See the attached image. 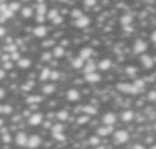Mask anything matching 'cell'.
<instances>
[{"instance_id":"obj_16","label":"cell","mask_w":156,"mask_h":149,"mask_svg":"<svg viewBox=\"0 0 156 149\" xmlns=\"http://www.w3.org/2000/svg\"><path fill=\"white\" fill-rule=\"evenodd\" d=\"M82 111L87 115H96L97 114V110L96 107L91 105H86L82 107Z\"/></svg>"},{"instance_id":"obj_12","label":"cell","mask_w":156,"mask_h":149,"mask_svg":"<svg viewBox=\"0 0 156 149\" xmlns=\"http://www.w3.org/2000/svg\"><path fill=\"white\" fill-rule=\"evenodd\" d=\"M33 33H34V36L37 37H44L47 35L48 33V30H47L46 27L44 25H39V26L35 27L33 30Z\"/></svg>"},{"instance_id":"obj_55","label":"cell","mask_w":156,"mask_h":149,"mask_svg":"<svg viewBox=\"0 0 156 149\" xmlns=\"http://www.w3.org/2000/svg\"><path fill=\"white\" fill-rule=\"evenodd\" d=\"M5 95H6L5 90L3 88H0V99H2L5 97Z\"/></svg>"},{"instance_id":"obj_18","label":"cell","mask_w":156,"mask_h":149,"mask_svg":"<svg viewBox=\"0 0 156 149\" xmlns=\"http://www.w3.org/2000/svg\"><path fill=\"white\" fill-rule=\"evenodd\" d=\"M96 69H97V65L93 61H89L87 64L84 66V68H83V72L85 74L93 72L96 71Z\"/></svg>"},{"instance_id":"obj_23","label":"cell","mask_w":156,"mask_h":149,"mask_svg":"<svg viewBox=\"0 0 156 149\" xmlns=\"http://www.w3.org/2000/svg\"><path fill=\"white\" fill-rule=\"evenodd\" d=\"M50 74H51L50 69L48 67L44 68V69L41 70V73H40V76H39L40 80L45 82V81H46V80H48L49 78H50Z\"/></svg>"},{"instance_id":"obj_3","label":"cell","mask_w":156,"mask_h":149,"mask_svg":"<svg viewBox=\"0 0 156 149\" xmlns=\"http://www.w3.org/2000/svg\"><path fill=\"white\" fill-rule=\"evenodd\" d=\"M148 48L147 43L141 39H138L135 41L133 46V52L135 54H142L144 52L146 51Z\"/></svg>"},{"instance_id":"obj_19","label":"cell","mask_w":156,"mask_h":149,"mask_svg":"<svg viewBox=\"0 0 156 149\" xmlns=\"http://www.w3.org/2000/svg\"><path fill=\"white\" fill-rule=\"evenodd\" d=\"M134 118V112L133 110H126L122 114V119L124 122H130Z\"/></svg>"},{"instance_id":"obj_7","label":"cell","mask_w":156,"mask_h":149,"mask_svg":"<svg viewBox=\"0 0 156 149\" xmlns=\"http://www.w3.org/2000/svg\"><path fill=\"white\" fill-rule=\"evenodd\" d=\"M28 138L27 135L23 132H20L15 136V142L18 146H25L27 145L28 142Z\"/></svg>"},{"instance_id":"obj_35","label":"cell","mask_w":156,"mask_h":149,"mask_svg":"<svg viewBox=\"0 0 156 149\" xmlns=\"http://www.w3.org/2000/svg\"><path fill=\"white\" fill-rule=\"evenodd\" d=\"M52 136L54 137V139H56L57 141H59V142H64L66 139V136L64 135L63 132L54 133V134H52Z\"/></svg>"},{"instance_id":"obj_21","label":"cell","mask_w":156,"mask_h":149,"mask_svg":"<svg viewBox=\"0 0 156 149\" xmlns=\"http://www.w3.org/2000/svg\"><path fill=\"white\" fill-rule=\"evenodd\" d=\"M31 65V61L27 58L20 59L18 61V66L22 69H28Z\"/></svg>"},{"instance_id":"obj_39","label":"cell","mask_w":156,"mask_h":149,"mask_svg":"<svg viewBox=\"0 0 156 149\" xmlns=\"http://www.w3.org/2000/svg\"><path fill=\"white\" fill-rule=\"evenodd\" d=\"M52 58V54L50 52H45L41 56V59L45 62H48L50 61Z\"/></svg>"},{"instance_id":"obj_53","label":"cell","mask_w":156,"mask_h":149,"mask_svg":"<svg viewBox=\"0 0 156 149\" xmlns=\"http://www.w3.org/2000/svg\"><path fill=\"white\" fill-rule=\"evenodd\" d=\"M22 88L24 90H29L31 88H32V85H31L30 84H29H29H25V85H23Z\"/></svg>"},{"instance_id":"obj_60","label":"cell","mask_w":156,"mask_h":149,"mask_svg":"<svg viewBox=\"0 0 156 149\" xmlns=\"http://www.w3.org/2000/svg\"><path fill=\"white\" fill-rule=\"evenodd\" d=\"M3 123H4L3 119H0V127H1V126H2V125H3Z\"/></svg>"},{"instance_id":"obj_50","label":"cell","mask_w":156,"mask_h":149,"mask_svg":"<svg viewBox=\"0 0 156 149\" xmlns=\"http://www.w3.org/2000/svg\"><path fill=\"white\" fill-rule=\"evenodd\" d=\"M1 59H2V62H8V61H9L11 59V56L9 55V54H8V53H5V54H3V55L2 56Z\"/></svg>"},{"instance_id":"obj_13","label":"cell","mask_w":156,"mask_h":149,"mask_svg":"<svg viewBox=\"0 0 156 149\" xmlns=\"http://www.w3.org/2000/svg\"><path fill=\"white\" fill-rule=\"evenodd\" d=\"M43 120V116L41 114H34L29 118V122L31 126H38Z\"/></svg>"},{"instance_id":"obj_34","label":"cell","mask_w":156,"mask_h":149,"mask_svg":"<svg viewBox=\"0 0 156 149\" xmlns=\"http://www.w3.org/2000/svg\"><path fill=\"white\" fill-rule=\"evenodd\" d=\"M47 12V7L44 3H41L37 6L38 14H45Z\"/></svg>"},{"instance_id":"obj_11","label":"cell","mask_w":156,"mask_h":149,"mask_svg":"<svg viewBox=\"0 0 156 149\" xmlns=\"http://www.w3.org/2000/svg\"><path fill=\"white\" fill-rule=\"evenodd\" d=\"M67 98L68 99V101L74 102L77 101L81 98V94H80L79 91L74 88H71L67 91Z\"/></svg>"},{"instance_id":"obj_2","label":"cell","mask_w":156,"mask_h":149,"mask_svg":"<svg viewBox=\"0 0 156 149\" xmlns=\"http://www.w3.org/2000/svg\"><path fill=\"white\" fill-rule=\"evenodd\" d=\"M114 138L116 142L119 144H122L127 142L129 138V132L126 130H117L114 133Z\"/></svg>"},{"instance_id":"obj_33","label":"cell","mask_w":156,"mask_h":149,"mask_svg":"<svg viewBox=\"0 0 156 149\" xmlns=\"http://www.w3.org/2000/svg\"><path fill=\"white\" fill-rule=\"evenodd\" d=\"M59 15V13H58V11L55 9H52L48 13V18L50 20H53L54 18H56L57 16Z\"/></svg>"},{"instance_id":"obj_28","label":"cell","mask_w":156,"mask_h":149,"mask_svg":"<svg viewBox=\"0 0 156 149\" xmlns=\"http://www.w3.org/2000/svg\"><path fill=\"white\" fill-rule=\"evenodd\" d=\"M33 14V10L30 7H25L22 10V15L25 18H31Z\"/></svg>"},{"instance_id":"obj_36","label":"cell","mask_w":156,"mask_h":149,"mask_svg":"<svg viewBox=\"0 0 156 149\" xmlns=\"http://www.w3.org/2000/svg\"><path fill=\"white\" fill-rule=\"evenodd\" d=\"M61 77V74L57 70H54V71H51V74H50V78L52 81H57Z\"/></svg>"},{"instance_id":"obj_54","label":"cell","mask_w":156,"mask_h":149,"mask_svg":"<svg viewBox=\"0 0 156 149\" xmlns=\"http://www.w3.org/2000/svg\"><path fill=\"white\" fill-rule=\"evenodd\" d=\"M6 29L4 28L3 27H0V37H3V36L6 34Z\"/></svg>"},{"instance_id":"obj_20","label":"cell","mask_w":156,"mask_h":149,"mask_svg":"<svg viewBox=\"0 0 156 149\" xmlns=\"http://www.w3.org/2000/svg\"><path fill=\"white\" fill-rule=\"evenodd\" d=\"M56 87L55 85H53V84H48V85H45L43 88H42V91L45 94H51L55 91Z\"/></svg>"},{"instance_id":"obj_14","label":"cell","mask_w":156,"mask_h":149,"mask_svg":"<svg viewBox=\"0 0 156 149\" xmlns=\"http://www.w3.org/2000/svg\"><path fill=\"white\" fill-rule=\"evenodd\" d=\"M93 50L92 48L86 46V47L83 48L82 50L80 51V56L83 59H88L91 57V56L93 55Z\"/></svg>"},{"instance_id":"obj_29","label":"cell","mask_w":156,"mask_h":149,"mask_svg":"<svg viewBox=\"0 0 156 149\" xmlns=\"http://www.w3.org/2000/svg\"><path fill=\"white\" fill-rule=\"evenodd\" d=\"M90 116H89V115H87V114H86V115H82L77 118V122L80 125L86 124V122H88L90 121Z\"/></svg>"},{"instance_id":"obj_31","label":"cell","mask_w":156,"mask_h":149,"mask_svg":"<svg viewBox=\"0 0 156 149\" xmlns=\"http://www.w3.org/2000/svg\"><path fill=\"white\" fill-rule=\"evenodd\" d=\"M4 50H6V52H8V53H14V52L17 51V50H18V47H17L16 45L13 44V43H9V44H8L7 46H6L5 47H4Z\"/></svg>"},{"instance_id":"obj_48","label":"cell","mask_w":156,"mask_h":149,"mask_svg":"<svg viewBox=\"0 0 156 149\" xmlns=\"http://www.w3.org/2000/svg\"><path fill=\"white\" fill-rule=\"evenodd\" d=\"M45 20H46V18H45V14H38L37 17H36V21L39 24L44 23L45 21Z\"/></svg>"},{"instance_id":"obj_26","label":"cell","mask_w":156,"mask_h":149,"mask_svg":"<svg viewBox=\"0 0 156 149\" xmlns=\"http://www.w3.org/2000/svg\"><path fill=\"white\" fill-rule=\"evenodd\" d=\"M57 117L60 121H66L69 118V113L67 110H61L57 113Z\"/></svg>"},{"instance_id":"obj_61","label":"cell","mask_w":156,"mask_h":149,"mask_svg":"<svg viewBox=\"0 0 156 149\" xmlns=\"http://www.w3.org/2000/svg\"><path fill=\"white\" fill-rule=\"evenodd\" d=\"M2 105H0V114H2Z\"/></svg>"},{"instance_id":"obj_32","label":"cell","mask_w":156,"mask_h":149,"mask_svg":"<svg viewBox=\"0 0 156 149\" xmlns=\"http://www.w3.org/2000/svg\"><path fill=\"white\" fill-rule=\"evenodd\" d=\"M70 15H71L72 18L77 19V18H79L80 17H81V16L83 15V14L82 11H81V9H74V10H72L71 13H70Z\"/></svg>"},{"instance_id":"obj_8","label":"cell","mask_w":156,"mask_h":149,"mask_svg":"<svg viewBox=\"0 0 156 149\" xmlns=\"http://www.w3.org/2000/svg\"><path fill=\"white\" fill-rule=\"evenodd\" d=\"M103 122L105 125H113L116 122V116L113 113L108 112L103 117Z\"/></svg>"},{"instance_id":"obj_58","label":"cell","mask_w":156,"mask_h":149,"mask_svg":"<svg viewBox=\"0 0 156 149\" xmlns=\"http://www.w3.org/2000/svg\"><path fill=\"white\" fill-rule=\"evenodd\" d=\"M51 126V123L50 121H46V122L44 123V127L45 128V129H48V128H50Z\"/></svg>"},{"instance_id":"obj_42","label":"cell","mask_w":156,"mask_h":149,"mask_svg":"<svg viewBox=\"0 0 156 149\" xmlns=\"http://www.w3.org/2000/svg\"><path fill=\"white\" fill-rule=\"evenodd\" d=\"M145 82H144L143 79H141V78H138V79L135 80L134 82V85H135L138 88H143L144 86H145Z\"/></svg>"},{"instance_id":"obj_5","label":"cell","mask_w":156,"mask_h":149,"mask_svg":"<svg viewBox=\"0 0 156 149\" xmlns=\"http://www.w3.org/2000/svg\"><path fill=\"white\" fill-rule=\"evenodd\" d=\"M140 60L145 69H152L154 66V61L152 58L147 54H142L140 56Z\"/></svg>"},{"instance_id":"obj_59","label":"cell","mask_w":156,"mask_h":149,"mask_svg":"<svg viewBox=\"0 0 156 149\" xmlns=\"http://www.w3.org/2000/svg\"><path fill=\"white\" fill-rule=\"evenodd\" d=\"M134 148H141V149H142V148H144V147L143 146H142V145H140L139 144H137L136 145H135L134 147Z\"/></svg>"},{"instance_id":"obj_63","label":"cell","mask_w":156,"mask_h":149,"mask_svg":"<svg viewBox=\"0 0 156 149\" xmlns=\"http://www.w3.org/2000/svg\"><path fill=\"white\" fill-rule=\"evenodd\" d=\"M24 1H29V0H24Z\"/></svg>"},{"instance_id":"obj_44","label":"cell","mask_w":156,"mask_h":149,"mask_svg":"<svg viewBox=\"0 0 156 149\" xmlns=\"http://www.w3.org/2000/svg\"><path fill=\"white\" fill-rule=\"evenodd\" d=\"M20 9V4L18 2H12L9 5V9H11L12 12H16Z\"/></svg>"},{"instance_id":"obj_1","label":"cell","mask_w":156,"mask_h":149,"mask_svg":"<svg viewBox=\"0 0 156 149\" xmlns=\"http://www.w3.org/2000/svg\"><path fill=\"white\" fill-rule=\"evenodd\" d=\"M116 88L119 91L126 94H137L139 92V88L134 85V84L129 83H119L116 85Z\"/></svg>"},{"instance_id":"obj_56","label":"cell","mask_w":156,"mask_h":149,"mask_svg":"<svg viewBox=\"0 0 156 149\" xmlns=\"http://www.w3.org/2000/svg\"><path fill=\"white\" fill-rule=\"evenodd\" d=\"M151 40L154 43H156V30L152 32V34L151 35Z\"/></svg>"},{"instance_id":"obj_4","label":"cell","mask_w":156,"mask_h":149,"mask_svg":"<svg viewBox=\"0 0 156 149\" xmlns=\"http://www.w3.org/2000/svg\"><path fill=\"white\" fill-rule=\"evenodd\" d=\"M41 143V138L38 135H31L28 139L27 146L29 148H35L40 146Z\"/></svg>"},{"instance_id":"obj_24","label":"cell","mask_w":156,"mask_h":149,"mask_svg":"<svg viewBox=\"0 0 156 149\" xmlns=\"http://www.w3.org/2000/svg\"><path fill=\"white\" fill-rule=\"evenodd\" d=\"M42 98L39 95H31L29 96L26 99V102L29 104H34V103H38L41 102Z\"/></svg>"},{"instance_id":"obj_45","label":"cell","mask_w":156,"mask_h":149,"mask_svg":"<svg viewBox=\"0 0 156 149\" xmlns=\"http://www.w3.org/2000/svg\"><path fill=\"white\" fill-rule=\"evenodd\" d=\"M97 0H83V3L88 7H93L97 4Z\"/></svg>"},{"instance_id":"obj_47","label":"cell","mask_w":156,"mask_h":149,"mask_svg":"<svg viewBox=\"0 0 156 149\" xmlns=\"http://www.w3.org/2000/svg\"><path fill=\"white\" fill-rule=\"evenodd\" d=\"M10 56H11L12 59L14 61H18L20 59V57H21V56H20V53H18V51H15V52H14V53H12Z\"/></svg>"},{"instance_id":"obj_17","label":"cell","mask_w":156,"mask_h":149,"mask_svg":"<svg viewBox=\"0 0 156 149\" xmlns=\"http://www.w3.org/2000/svg\"><path fill=\"white\" fill-rule=\"evenodd\" d=\"M133 21V17L129 14H125L121 17L120 23L122 26L131 25Z\"/></svg>"},{"instance_id":"obj_52","label":"cell","mask_w":156,"mask_h":149,"mask_svg":"<svg viewBox=\"0 0 156 149\" xmlns=\"http://www.w3.org/2000/svg\"><path fill=\"white\" fill-rule=\"evenodd\" d=\"M54 42L53 41H45V43H44V46H52V45L54 44Z\"/></svg>"},{"instance_id":"obj_15","label":"cell","mask_w":156,"mask_h":149,"mask_svg":"<svg viewBox=\"0 0 156 149\" xmlns=\"http://www.w3.org/2000/svg\"><path fill=\"white\" fill-rule=\"evenodd\" d=\"M112 66V61L110 59H104L99 62L98 68L102 71H106Z\"/></svg>"},{"instance_id":"obj_57","label":"cell","mask_w":156,"mask_h":149,"mask_svg":"<svg viewBox=\"0 0 156 149\" xmlns=\"http://www.w3.org/2000/svg\"><path fill=\"white\" fill-rule=\"evenodd\" d=\"M5 77H6V72L2 69H0V80L3 79Z\"/></svg>"},{"instance_id":"obj_41","label":"cell","mask_w":156,"mask_h":149,"mask_svg":"<svg viewBox=\"0 0 156 149\" xmlns=\"http://www.w3.org/2000/svg\"><path fill=\"white\" fill-rule=\"evenodd\" d=\"M148 99L151 101H156V90H150L148 94Z\"/></svg>"},{"instance_id":"obj_43","label":"cell","mask_w":156,"mask_h":149,"mask_svg":"<svg viewBox=\"0 0 156 149\" xmlns=\"http://www.w3.org/2000/svg\"><path fill=\"white\" fill-rule=\"evenodd\" d=\"M2 141H3L4 143H6V144L9 143V142L12 141L11 135H9V133L5 132L3 135H2Z\"/></svg>"},{"instance_id":"obj_22","label":"cell","mask_w":156,"mask_h":149,"mask_svg":"<svg viewBox=\"0 0 156 149\" xmlns=\"http://www.w3.org/2000/svg\"><path fill=\"white\" fill-rule=\"evenodd\" d=\"M83 64H84V59L81 58V56L77 57L72 61V66L74 68V69H79L83 66Z\"/></svg>"},{"instance_id":"obj_51","label":"cell","mask_w":156,"mask_h":149,"mask_svg":"<svg viewBox=\"0 0 156 149\" xmlns=\"http://www.w3.org/2000/svg\"><path fill=\"white\" fill-rule=\"evenodd\" d=\"M123 30H125L126 32H128V33H132V32L133 31V27L131 26V25H125V26H123Z\"/></svg>"},{"instance_id":"obj_6","label":"cell","mask_w":156,"mask_h":149,"mask_svg":"<svg viewBox=\"0 0 156 149\" xmlns=\"http://www.w3.org/2000/svg\"><path fill=\"white\" fill-rule=\"evenodd\" d=\"M90 19L88 18L87 16L86 15H82L81 17H80L79 18L75 20V26L77 27H79V28H83V27H86L88 25H90Z\"/></svg>"},{"instance_id":"obj_46","label":"cell","mask_w":156,"mask_h":149,"mask_svg":"<svg viewBox=\"0 0 156 149\" xmlns=\"http://www.w3.org/2000/svg\"><path fill=\"white\" fill-rule=\"evenodd\" d=\"M13 12H12L11 9H7L6 11H4L3 12H2V14H3V16L6 18H12L13 16Z\"/></svg>"},{"instance_id":"obj_38","label":"cell","mask_w":156,"mask_h":149,"mask_svg":"<svg viewBox=\"0 0 156 149\" xmlns=\"http://www.w3.org/2000/svg\"><path fill=\"white\" fill-rule=\"evenodd\" d=\"M125 71H126V72L128 74H130V75H132V74H134L137 72V69L135 67H134V66H127V67L126 68Z\"/></svg>"},{"instance_id":"obj_64","label":"cell","mask_w":156,"mask_h":149,"mask_svg":"<svg viewBox=\"0 0 156 149\" xmlns=\"http://www.w3.org/2000/svg\"><path fill=\"white\" fill-rule=\"evenodd\" d=\"M0 56H1V51H0Z\"/></svg>"},{"instance_id":"obj_30","label":"cell","mask_w":156,"mask_h":149,"mask_svg":"<svg viewBox=\"0 0 156 149\" xmlns=\"http://www.w3.org/2000/svg\"><path fill=\"white\" fill-rule=\"evenodd\" d=\"M89 142H90L91 145L97 146L100 143V138L98 136L93 135V136L90 137V138H89Z\"/></svg>"},{"instance_id":"obj_10","label":"cell","mask_w":156,"mask_h":149,"mask_svg":"<svg viewBox=\"0 0 156 149\" xmlns=\"http://www.w3.org/2000/svg\"><path fill=\"white\" fill-rule=\"evenodd\" d=\"M113 125H106V126H102L97 129V134L100 136H106L113 132Z\"/></svg>"},{"instance_id":"obj_37","label":"cell","mask_w":156,"mask_h":149,"mask_svg":"<svg viewBox=\"0 0 156 149\" xmlns=\"http://www.w3.org/2000/svg\"><path fill=\"white\" fill-rule=\"evenodd\" d=\"M13 111L12 106L9 104H6L2 106V113L5 114H10Z\"/></svg>"},{"instance_id":"obj_9","label":"cell","mask_w":156,"mask_h":149,"mask_svg":"<svg viewBox=\"0 0 156 149\" xmlns=\"http://www.w3.org/2000/svg\"><path fill=\"white\" fill-rule=\"evenodd\" d=\"M85 80L90 83H97L101 80V76L100 75V74L93 72L85 74Z\"/></svg>"},{"instance_id":"obj_25","label":"cell","mask_w":156,"mask_h":149,"mask_svg":"<svg viewBox=\"0 0 156 149\" xmlns=\"http://www.w3.org/2000/svg\"><path fill=\"white\" fill-rule=\"evenodd\" d=\"M65 50L62 46H57L53 50V55L57 58H61L64 55Z\"/></svg>"},{"instance_id":"obj_27","label":"cell","mask_w":156,"mask_h":149,"mask_svg":"<svg viewBox=\"0 0 156 149\" xmlns=\"http://www.w3.org/2000/svg\"><path fill=\"white\" fill-rule=\"evenodd\" d=\"M64 131V126L61 123H56L54 126H51V133H59L63 132Z\"/></svg>"},{"instance_id":"obj_40","label":"cell","mask_w":156,"mask_h":149,"mask_svg":"<svg viewBox=\"0 0 156 149\" xmlns=\"http://www.w3.org/2000/svg\"><path fill=\"white\" fill-rule=\"evenodd\" d=\"M64 21V18L61 15H58L56 18H54V19L52 20V23L55 25H59L63 23Z\"/></svg>"},{"instance_id":"obj_62","label":"cell","mask_w":156,"mask_h":149,"mask_svg":"<svg viewBox=\"0 0 156 149\" xmlns=\"http://www.w3.org/2000/svg\"><path fill=\"white\" fill-rule=\"evenodd\" d=\"M152 148H156V146H154V147H152Z\"/></svg>"},{"instance_id":"obj_49","label":"cell","mask_w":156,"mask_h":149,"mask_svg":"<svg viewBox=\"0 0 156 149\" xmlns=\"http://www.w3.org/2000/svg\"><path fill=\"white\" fill-rule=\"evenodd\" d=\"M3 68L5 69H6V70H10V69H12L13 68V63L10 62V61L4 62Z\"/></svg>"}]
</instances>
